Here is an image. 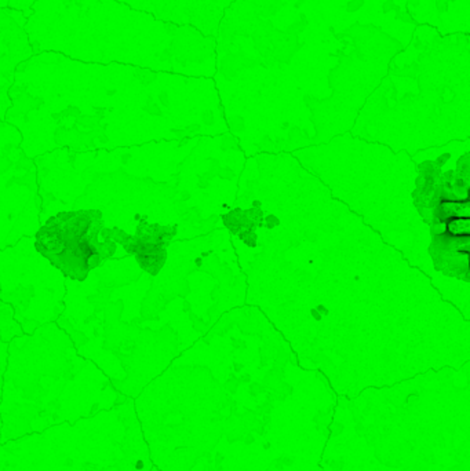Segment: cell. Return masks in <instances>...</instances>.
<instances>
[{
    "label": "cell",
    "mask_w": 470,
    "mask_h": 471,
    "mask_svg": "<svg viewBox=\"0 0 470 471\" xmlns=\"http://www.w3.org/2000/svg\"><path fill=\"white\" fill-rule=\"evenodd\" d=\"M25 31L35 54L157 72L192 64L204 37L190 25L159 21L117 0H37Z\"/></svg>",
    "instance_id": "6da1fadb"
},
{
    "label": "cell",
    "mask_w": 470,
    "mask_h": 471,
    "mask_svg": "<svg viewBox=\"0 0 470 471\" xmlns=\"http://www.w3.org/2000/svg\"><path fill=\"white\" fill-rule=\"evenodd\" d=\"M126 399L97 366L65 346L18 347L3 376L0 444L73 425Z\"/></svg>",
    "instance_id": "7a4b0ae2"
},
{
    "label": "cell",
    "mask_w": 470,
    "mask_h": 471,
    "mask_svg": "<svg viewBox=\"0 0 470 471\" xmlns=\"http://www.w3.org/2000/svg\"><path fill=\"white\" fill-rule=\"evenodd\" d=\"M134 399L0 444V471H150Z\"/></svg>",
    "instance_id": "3957f363"
},
{
    "label": "cell",
    "mask_w": 470,
    "mask_h": 471,
    "mask_svg": "<svg viewBox=\"0 0 470 471\" xmlns=\"http://www.w3.org/2000/svg\"><path fill=\"white\" fill-rule=\"evenodd\" d=\"M100 214L90 211L61 214L51 218L37 234V250L60 270L74 280L87 273L115 253V241L103 243Z\"/></svg>",
    "instance_id": "277c9868"
},
{
    "label": "cell",
    "mask_w": 470,
    "mask_h": 471,
    "mask_svg": "<svg viewBox=\"0 0 470 471\" xmlns=\"http://www.w3.org/2000/svg\"><path fill=\"white\" fill-rule=\"evenodd\" d=\"M27 13L0 8V114L11 104L8 93L18 67L35 53L25 31Z\"/></svg>",
    "instance_id": "5b68a950"
},
{
    "label": "cell",
    "mask_w": 470,
    "mask_h": 471,
    "mask_svg": "<svg viewBox=\"0 0 470 471\" xmlns=\"http://www.w3.org/2000/svg\"><path fill=\"white\" fill-rule=\"evenodd\" d=\"M134 10L150 14L159 21L200 27L202 7L207 0H117Z\"/></svg>",
    "instance_id": "8992f818"
},
{
    "label": "cell",
    "mask_w": 470,
    "mask_h": 471,
    "mask_svg": "<svg viewBox=\"0 0 470 471\" xmlns=\"http://www.w3.org/2000/svg\"><path fill=\"white\" fill-rule=\"evenodd\" d=\"M444 233L452 237H469V218H452L444 222Z\"/></svg>",
    "instance_id": "52a82bcc"
},
{
    "label": "cell",
    "mask_w": 470,
    "mask_h": 471,
    "mask_svg": "<svg viewBox=\"0 0 470 471\" xmlns=\"http://www.w3.org/2000/svg\"><path fill=\"white\" fill-rule=\"evenodd\" d=\"M283 7V0H268L259 11V15L269 18L272 15H275L276 13H279V10Z\"/></svg>",
    "instance_id": "ba28073f"
},
{
    "label": "cell",
    "mask_w": 470,
    "mask_h": 471,
    "mask_svg": "<svg viewBox=\"0 0 470 471\" xmlns=\"http://www.w3.org/2000/svg\"><path fill=\"white\" fill-rule=\"evenodd\" d=\"M306 25H308V18H306L303 14H301V15H299V21H295L294 24H291L285 32H286L287 35L298 37L301 32H303V29L306 28Z\"/></svg>",
    "instance_id": "9c48e42d"
},
{
    "label": "cell",
    "mask_w": 470,
    "mask_h": 471,
    "mask_svg": "<svg viewBox=\"0 0 470 471\" xmlns=\"http://www.w3.org/2000/svg\"><path fill=\"white\" fill-rule=\"evenodd\" d=\"M35 1L37 0H8V7L18 10V11L28 13Z\"/></svg>",
    "instance_id": "30bf717a"
},
{
    "label": "cell",
    "mask_w": 470,
    "mask_h": 471,
    "mask_svg": "<svg viewBox=\"0 0 470 471\" xmlns=\"http://www.w3.org/2000/svg\"><path fill=\"white\" fill-rule=\"evenodd\" d=\"M4 371H6V353H4V349H0V401H1V387H3ZM0 430H1V418H0Z\"/></svg>",
    "instance_id": "8fae6325"
},
{
    "label": "cell",
    "mask_w": 470,
    "mask_h": 471,
    "mask_svg": "<svg viewBox=\"0 0 470 471\" xmlns=\"http://www.w3.org/2000/svg\"><path fill=\"white\" fill-rule=\"evenodd\" d=\"M364 4V0H349L346 4V10L348 13H356L358 10H360Z\"/></svg>",
    "instance_id": "7c38bea8"
},
{
    "label": "cell",
    "mask_w": 470,
    "mask_h": 471,
    "mask_svg": "<svg viewBox=\"0 0 470 471\" xmlns=\"http://www.w3.org/2000/svg\"><path fill=\"white\" fill-rule=\"evenodd\" d=\"M457 1V0H436V10L438 14H443L448 10V3Z\"/></svg>",
    "instance_id": "4fadbf2b"
},
{
    "label": "cell",
    "mask_w": 470,
    "mask_h": 471,
    "mask_svg": "<svg viewBox=\"0 0 470 471\" xmlns=\"http://www.w3.org/2000/svg\"><path fill=\"white\" fill-rule=\"evenodd\" d=\"M398 20H401L403 22H407V24H414V18L412 15L408 13V11H400V14L398 15Z\"/></svg>",
    "instance_id": "5bb4252c"
},
{
    "label": "cell",
    "mask_w": 470,
    "mask_h": 471,
    "mask_svg": "<svg viewBox=\"0 0 470 471\" xmlns=\"http://www.w3.org/2000/svg\"><path fill=\"white\" fill-rule=\"evenodd\" d=\"M395 7H396V4H395L393 0H385V1L382 3V13H384V14H388V13H391L392 10H395Z\"/></svg>",
    "instance_id": "9a60e30c"
},
{
    "label": "cell",
    "mask_w": 470,
    "mask_h": 471,
    "mask_svg": "<svg viewBox=\"0 0 470 471\" xmlns=\"http://www.w3.org/2000/svg\"><path fill=\"white\" fill-rule=\"evenodd\" d=\"M414 47H415V50H418V51L426 50V44H424L421 40H417V41L414 43Z\"/></svg>",
    "instance_id": "2e32d148"
},
{
    "label": "cell",
    "mask_w": 470,
    "mask_h": 471,
    "mask_svg": "<svg viewBox=\"0 0 470 471\" xmlns=\"http://www.w3.org/2000/svg\"><path fill=\"white\" fill-rule=\"evenodd\" d=\"M353 54L356 55V58H358V60H362V61L365 60V55H364V53H363L362 50H359V48H356V50L353 51Z\"/></svg>",
    "instance_id": "e0dca14e"
},
{
    "label": "cell",
    "mask_w": 470,
    "mask_h": 471,
    "mask_svg": "<svg viewBox=\"0 0 470 471\" xmlns=\"http://www.w3.org/2000/svg\"><path fill=\"white\" fill-rule=\"evenodd\" d=\"M305 1H306V0H295L294 7H295V8H301V7L305 4Z\"/></svg>",
    "instance_id": "ac0fdd59"
},
{
    "label": "cell",
    "mask_w": 470,
    "mask_h": 471,
    "mask_svg": "<svg viewBox=\"0 0 470 471\" xmlns=\"http://www.w3.org/2000/svg\"><path fill=\"white\" fill-rule=\"evenodd\" d=\"M8 7V0H0V8Z\"/></svg>",
    "instance_id": "d6986e66"
},
{
    "label": "cell",
    "mask_w": 470,
    "mask_h": 471,
    "mask_svg": "<svg viewBox=\"0 0 470 471\" xmlns=\"http://www.w3.org/2000/svg\"><path fill=\"white\" fill-rule=\"evenodd\" d=\"M150 471H159V470H157V469H156V467H152V470H150Z\"/></svg>",
    "instance_id": "ffe728a7"
}]
</instances>
